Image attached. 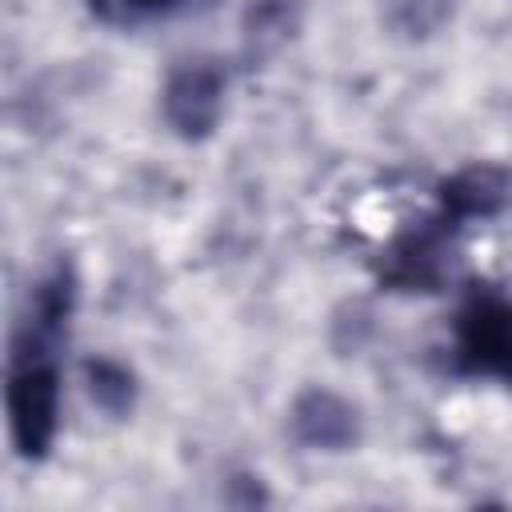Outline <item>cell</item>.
I'll use <instances>...</instances> for the list:
<instances>
[{
  "label": "cell",
  "mask_w": 512,
  "mask_h": 512,
  "mask_svg": "<svg viewBox=\"0 0 512 512\" xmlns=\"http://www.w3.org/2000/svg\"><path fill=\"white\" fill-rule=\"evenodd\" d=\"M72 312H76V272L68 260H56L32 284L8 352V384H4L8 436L16 456L28 464L44 460L60 432V348L68 344Z\"/></svg>",
  "instance_id": "1"
},
{
  "label": "cell",
  "mask_w": 512,
  "mask_h": 512,
  "mask_svg": "<svg viewBox=\"0 0 512 512\" xmlns=\"http://www.w3.org/2000/svg\"><path fill=\"white\" fill-rule=\"evenodd\" d=\"M452 360L464 376H488L512 388V300L476 292L456 312Z\"/></svg>",
  "instance_id": "2"
},
{
  "label": "cell",
  "mask_w": 512,
  "mask_h": 512,
  "mask_svg": "<svg viewBox=\"0 0 512 512\" xmlns=\"http://www.w3.org/2000/svg\"><path fill=\"white\" fill-rule=\"evenodd\" d=\"M228 72L216 56L176 60L160 88V112L180 140H208L224 112Z\"/></svg>",
  "instance_id": "3"
},
{
  "label": "cell",
  "mask_w": 512,
  "mask_h": 512,
  "mask_svg": "<svg viewBox=\"0 0 512 512\" xmlns=\"http://www.w3.org/2000/svg\"><path fill=\"white\" fill-rule=\"evenodd\" d=\"M452 236L456 228L444 220V216H428L420 224H412L408 232H400L384 260H380V280L388 288H400V292H436L440 280H444V256L452 248Z\"/></svg>",
  "instance_id": "4"
},
{
  "label": "cell",
  "mask_w": 512,
  "mask_h": 512,
  "mask_svg": "<svg viewBox=\"0 0 512 512\" xmlns=\"http://www.w3.org/2000/svg\"><path fill=\"white\" fill-rule=\"evenodd\" d=\"M288 436L308 452H348L360 440V412L332 388H304L288 408Z\"/></svg>",
  "instance_id": "5"
},
{
  "label": "cell",
  "mask_w": 512,
  "mask_h": 512,
  "mask_svg": "<svg viewBox=\"0 0 512 512\" xmlns=\"http://www.w3.org/2000/svg\"><path fill=\"white\" fill-rule=\"evenodd\" d=\"M512 196V172L500 164H468L452 172L436 192V216H444L456 232L472 220L496 216Z\"/></svg>",
  "instance_id": "6"
},
{
  "label": "cell",
  "mask_w": 512,
  "mask_h": 512,
  "mask_svg": "<svg viewBox=\"0 0 512 512\" xmlns=\"http://www.w3.org/2000/svg\"><path fill=\"white\" fill-rule=\"evenodd\" d=\"M84 384H88L92 404L100 412H108L112 420H124L136 404V376L112 356H92L84 364Z\"/></svg>",
  "instance_id": "7"
},
{
  "label": "cell",
  "mask_w": 512,
  "mask_h": 512,
  "mask_svg": "<svg viewBox=\"0 0 512 512\" xmlns=\"http://www.w3.org/2000/svg\"><path fill=\"white\" fill-rule=\"evenodd\" d=\"M288 32H292V4H284V0H252L248 4V12H244L248 52L264 56L280 40H288Z\"/></svg>",
  "instance_id": "8"
},
{
  "label": "cell",
  "mask_w": 512,
  "mask_h": 512,
  "mask_svg": "<svg viewBox=\"0 0 512 512\" xmlns=\"http://www.w3.org/2000/svg\"><path fill=\"white\" fill-rule=\"evenodd\" d=\"M452 16V0H384V20L404 36H432Z\"/></svg>",
  "instance_id": "9"
},
{
  "label": "cell",
  "mask_w": 512,
  "mask_h": 512,
  "mask_svg": "<svg viewBox=\"0 0 512 512\" xmlns=\"http://www.w3.org/2000/svg\"><path fill=\"white\" fill-rule=\"evenodd\" d=\"M184 0H88V8L104 20V24H140L148 16H164L172 8H180Z\"/></svg>",
  "instance_id": "10"
}]
</instances>
